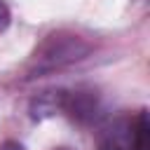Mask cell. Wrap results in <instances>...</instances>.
Listing matches in <instances>:
<instances>
[{
  "mask_svg": "<svg viewBox=\"0 0 150 150\" xmlns=\"http://www.w3.org/2000/svg\"><path fill=\"white\" fill-rule=\"evenodd\" d=\"M87 52H89V45L82 38L66 33V30L52 33L35 49V54L28 63V73L42 75V73H49V70H59V68H63L73 61H80Z\"/></svg>",
  "mask_w": 150,
  "mask_h": 150,
  "instance_id": "1",
  "label": "cell"
},
{
  "mask_svg": "<svg viewBox=\"0 0 150 150\" xmlns=\"http://www.w3.org/2000/svg\"><path fill=\"white\" fill-rule=\"evenodd\" d=\"M148 134H150L148 112L141 110L131 122V148L134 150H148Z\"/></svg>",
  "mask_w": 150,
  "mask_h": 150,
  "instance_id": "2",
  "label": "cell"
},
{
  "mask_svg": "<svg viewBox=\"0 0 150 150\" xmlns=\"http://www.w3.org/2000/svg\"><path fill=\"white\" fill-rule=\"evenodd\" d=\"M9 26V9H7V5L0 0V30H5Z\"/></svg>",
  "mask_w": 150,
  "mask_h": 150,
  "instance_id": "3",
  "label": "cell"
},
{
  "mask_svg": "<svg viewBox=\"0 0 150 150\" xmlns=\"http://www.w3.org/2000/svg\"><path fill=\"white\" fill-rule=\"evenodd\" d=\"M96 150H122V145H120L117 141H112V138H103Z\"/></svg>",
  "mask_w": 150,
  "mask_h": 150,
  "instance_id": "4",
  "label": "cell"
},
{
  "mask_svg": "<svg viewBox=\"0 0 150 150\" xmlns=\"http://www.w3.org/2000/svg\"><path fill=\"white\" fill-rule=\"evenodd\" d=\"M0 150H23V145L16 141H5V143H0Z\"/></svg>",
  "mask_w": 150,
  "mask_h": 150,
  "instance_id": "5",
  "label": "cell"
},
{
  "mask_svg": "<svg viewBox=\"0 0 150 150\" xmlns=\"http://www.w3.org/2000/svg\"><path fill=\"white\" fill-rule=\"evenodd\" d=\"M56 150H68V148H56Z\"/></svg>",
  "mask_w": 150,
  "mask_h": 150,
  "instance_id": "6",
  "label": "cell"
}]
</instances>
